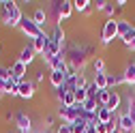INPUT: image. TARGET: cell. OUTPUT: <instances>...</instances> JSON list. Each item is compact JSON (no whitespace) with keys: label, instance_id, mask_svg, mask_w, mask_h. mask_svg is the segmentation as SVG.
<instances>
[{"label":"cell","instance_id":"cell-1","mask_svg":"<svg viewBox=\"0 0 135 133\" xmlns=\"http://www.w3.org/2000/svg\"><path fill=\"white\" fill-rule=\"evenodd\" d=\"M90 54H92V47L79 45V43L71 45L69 49H64V58H66V62H69V69H71L73 73H79L84 66H86Z\"/></svg>","mask_w":135,"mask_h":133},{"label":"cell","instance_id":"cell-2","mask_svg":"<svg viewBox=\"0 0 135 133\" xmlns=\"http://www.w3.org/2000/svg\"><path fill=\"white\" fill-rule=\"evenodd\" d=\"M0 7H2V24L7 28H20V24L24 20V13H22L20 4L13 2V0H2Z\"/></svg>","mask_w":135,"mask_h":133},{"label":"cell","instance_id":"cell-3","mask_svg":"<svg viewBox=\"0 0 135 133\" xmlns=\"http://www.w3.org/2000/svg\"><path fill=\"white\" fill-rule=\"evenodd\" d=\"M81 105L77 103V105H73V107H66V105H58V110H56V114L62 118V122H66V125H73L75 120H79L81 118Z\"/></svg>","mask_w":135,"mask_h":133},{"label":"cell","instance_id":"cell-4","mask_svg":"<svg viewBox=\"0 0 135 133\" xmlns=\"http://www.w3.org/2000/svg\"><path fill=\"white\" fill-rule=\"evenodd\" d=\"M114 39H118V20L116 17H107L101 30V45H109Z\"/></svg>","mask_w":135,"mask_h":133},{"label":"cell","instance_id":"cell-5","mask_svg":"<svg viewBox=\"0 0 135 133\" xmlns=\"http://www.w3.org/2000/svg\"><path fill=\"white\" fill-rule=\"evenodd\" d=\"M20 30H22V35L28 37L30 41H32V39H37V37H41V35H45L43 28L37 26L35 22H32V17H26V15H24V20H22V24H20Z\"/></svg>","mask_w":135,"mask_h":133},{"label":"cell","instance_id":"cell-6","mask_svg":"<svg viewBox=\"0 0 135 133\" xmlns=\"http://www.w3.org/2000/svg\"><path fill=\"white\" fill-rule=\"evenodd\" d=\"M15 118V125H17V131L20 133H32V118L24 112H17L13 116Z\"/></svg>","mask_w":135,"mask_h":133},{"label":"cell","instance_id":"cell-7","mask_svg":"<svg viewBox=\"0 0 135 133\" xmlns=\"http://www.w3.org/2000/svg\"><path fill=\"white\" fill-rule=\"evenodd\" d=\"M45 64L49 66V71H62V73L69 71V62H66L64 54H58V56H54V58H49Z\"/></svg>","mask_w":135,"mask_h":133},{"label":"cell","instance_id":"cell-8","mask_svg":"<svg viewBox=\"0 0 135 133\" xmlns=\"http://www.w3.org/2000/svg\"><path fill=\"white\" fill-rule=\"evenodd\" d=\"M120 133H135V118L127 112H120V120H118Z\"/></svg>","mask_w":135,"mask_h":133},{"label":"cell","instance_id":"cell-9","mask_svg":"<svg viewBox=\"0 0 135 133\" xmlns=\"http://www.w3.org/2000/svg\"><path fill=\"white\" fill-rule=\"evenodd\" d=\"M35 92H37V84H35L32 79L20 82V90H17V97H20V99H32Z\"/></svg>","mask_w":135,"mask_h":133},{"label":"cell","instance_id":"cell-10","mask_svg":"<svg viewBox=\"0 0 135 133\" xmlns=\"http://www.w3.org/2000/svg\"><path fill=\"white\" fill-rule=\"evenodd\" d=\"M9 69H11V77L13 79H17V82H24L26 79V73H28V66L24 64V62H20V60H15L11 66H9Z\"/></svg>","mask_w":135,"mask_h":133},{"label":"cell","instance_id":"cell-11","mask_svg":"<svg viewBox=\"0 0 135 133\" xmlns=\"http://www.w3.org/2000/svg\"><path fill=\"white\" fill-rule=\"evenodd\" d=\"M35 58H37V52L32 49V45H24V47H22V52H20V56H17V60L24 62L26 66H30L32 62H35Z\"/></svg>","mask_w":135,"mask_h":133},{"label":"cell","instance_id":"cell-12","mask_svg":"<svg viewBox=\"0 0 135 133\" xmlns=\"http://www.w3.org/2000/svg\"><path fill=\"white\" fill-rule=\"evenodd\" d=\"M109 112H120V107H122V94L118 92V90H112V97H109V101H107V105H105Z\"/></svg>","mask_w":135,"mask_h":133},{"label":"cell","instance_id":"cell-13","mask_svg":"<svg viewBox=\"0 0 135 133\" xmlns=\"http://www.w3.org/2000/svg\"><path fill=\"white\" fill-rule=\"evenodd\" d=\"M122 75H124L127 86H129V88H135V62H133V60L124 64V71H122Z\"/></svg>","mask_w":135,"mask_h":133},{"label":"cell","instance_id":"cell-14","mask_svg":"<svg viewBox=\"0 0 135 133\" xmlns=\"http://www.w3.org/2000/svg\"><path fill=\"white\" fill-rule=\"evenodd\" d=\"M47 41H49V35H41V37H37V39H32V41H30V45H32V49H35L37 54H41V56H43L45 47H47Z\"/></svg>","mask_w":135,"mask_h":133},{"label":"cell","instance_id":"cell-15","mask_svg":"<svg viewBox=\"0 0 135 133\" xmlns=\"http://www.w3.org/2000/svg\"><path fill=\"white\" fill-rule=\"evenodd\" d=\"M107 86H109L112 90H116L118 86H127L124 75H122V73H107Z\"/></svg>","mask_w":135,"mask_h":133},{"label":"cell","instance_id":"cell-16","mask_svg":"<svg viewBox=\"0 0 135 133\" xmlns=\"http://www.w3.org/2000/svg\"><path fill=\"white\" fill-rule=\"evenodd\" d=\"M49 39H52L54 43H58L62 49H66V45H64V41H66V39H64V30L60 28V24L54 26V30H52V35H49Z\"/></svg>","mask_w":135,"mask_h":133},{"label":"cell","instance_id":"cell-17","mask_svg":"<svg viewBox=\"0 0 135 133\" xmlns=\"http://www.w3.org/2000/svg\"><path fill=\"white\" fill-rule=\"evenodd\" d=\"M71 13H73V2H71V0H62V2H60V9H58L60 22H62V20H69Z\"/></svg>","mask_w":135,"mask_h":133},{"label":"cell","instance_id":"cell-18","mask_svg":"<svg viewBox=\"0 0 135 133\" xmlns=\"http://www.w3.org/2000/svg\"><path fill=\"white\" fill-rule=\"evenodd\" d=\"M112 116H114V112H109L105 105H99V110H97V120H99L101 125H107V122L112 120Z\"/></svg>","mask_w":135,"mask_h":133},{"label":"cell","instance_id":"cell-19","mask_svg":"<svg viewBox=\"0 0 135 133\" xmlns=\"http://www.w3.org/2000/svg\"><path fill=\"white\" fill-rule=\"evenodd\" d=\"M133 28H135V26H133L129 20H118V39H124Z\"/></svg>","mask_w":135,"mask_h":133},{"label":"cell","instance_id":"cell-20","mask_svg":"<svg viewBox=\"0 0 135 133\" xmlns=\"http://www.w3.org/2000/svg\"><path fill=\"white\" fill-rule=\"evenodd\" d=\"M32 22H35L37 26H41L43 32H45V24H47V13H45V9H37L35 13H32Z\"/></svg>","mask_w":135,"mask_h":133},{"label":"cell","instance_id":"cell-21","mask_svg":"<svg viewBox=\"0 0 135 133\" xmlns=\"http://www.w3.org/2000/svg\"><path fill=\"white\" fill-rule=\"evenodd\" d=\"M92 84H94L99 90H105V88H109V86H107V71H103V73H94V77H92Z\"/></svg>","mask_w":135,"mask_h":133},{"label":"cell","instance_id":"cell-22","mask_svg":"<svg viewBox=\"0 0 135 133\" xmlns=\"http://www.w3.org/2000/svg\"><path fill=\"white\" fill-rule=\"evenodd\" d=\"M49 84L58 90V88L64 84V73H62V71H49Z\"/></svg>","mask_w":135,"mask_h":133},{"label":"cell","instance_id":"cell-23","mask_svg":"<svg viewBox=\"0 0 135 133\" xmlns=\"http://www.w3.org/2000/svg\"><path fill=\"white\" fill-rule=\"evenodd\" d=\"M90 4L92 0H73V9H77L79 13H90Z\"/></svg>","mask_w":135,"mask_h":133},{"label":"cell","instance_id":"cell-24","mask_svg":"<svg viewBox=\"0 0 135 133\" xmlns=\"http://www.w3.org/2000/svg\"><path fill=\"white\" fill-rule=\"evenodd\" d=\"M17 90H20V82L11 77V79L7 82V90H4V94H11V97H17Z\"/></svg>","mask_w":135,"mask_h":133},{"label":"cell","instance_id":"cell-25","mask_svg":"<svg viewBox=\"0 0 135 133\" xmlns=\"http://www.w3.org/2000/svg\"><path fill=\"white\" fill-rule=\"evenodd\" d=\"M122 45L129 49V52H135V28L129 32V35H127L124 39H122Z\"/></svg>","mask_w":135,"mask_h":133},{"label":"cell","instance_id":"cell-26","mask_svg":"<svg viewBox=\"0 0 135 133\" xmlns=\"http://www.w3.org/2000/svg\"><path fill=\"white\" fill-rule=\"evenodd\" d=\"M73 133H88V122L84 120V118H79V120H75L73 125Z\"/></svg>","mask_w":135,"mask_h":133},{"label":"cell","instance_id":"cell-27","mask_svg":"<svg viewBox=\"0 0 135 133\" xmlns=\"http://www.w3.org/2000/svg\"><path fill=\"white\" fill-rule=\"evenodd\" d=\"M109 97H112V88H105V90H101V92L97 94V101H99V105H107Z\"/></svg>","mask_w":135,"mask_h":133},{"label":"cell","instance_id":"cell-28","mask_svg":"<svg viewBox=\"0 0 135 133\" xmlns=\"http://www.w3.org/2000/svg\"><path fill=\"white\" fill-rule=\"evenodd\" d=\"M90 64H92L94 73H103V71H105V60H103V58H99V56H97V58H92V62H90Z\"/></svg>","mask_w":135,"mask_h":133},{"label":"cell","instance_id":"cell-29","mask_svg":"<svg viewBox=\"0 0 135 133\" xmlns=\"http://www.w3.org/2000/svg\"><path fill=\"white\" fill-rule=\"evenodd\" d=\"M62 105H66V107H73V105H77V101H75V92H64V97H62V101H60Z\"/></svg>","mask_w":135,"mask_h":133},{"label":"cell","instance_id":"cell-30","mask_svg":"<svg viewBox=\"0 0 135 133\" xmlns=\"http://www.w3.org/2000/svg\"><path fill=\"white\" fill-rule=\"evenodd\" d=\"M75 84H77V88H88V84H90V82H88V77H86V75L79 71V73L75 75Z\"/></svg>","mask_w":135,"mask_h":133},{"label":"cell","instance_id":"cell-31","mask_svg":"<svg viewBox=\"0 0 135 133\" xmlns=\"http://www.w3.org/2000/svg\"><path fill=\"white\" fill-rule=\"evenodd\" d=\"M86 99H88V90H86V88H77V90H75V101H77L79 105L86 101Z\"/></svg>","mask_w":135,"mask_h":133},{"label":"cell","instance_id":"cell-32","mask_svg":"<svg viewBox=\"0 0 135 133\" xmlns=\"http://www.w3.org/2000/svg\"><path fill=\"white\" fill-rule=\"evenodd\" d=\"M56 133H73V127H71V125H66V122H60L58 129H56Z\"/></svg>","mask_w":135,"mask_h":133},{"label":"cell","instance_id":"cell-33","mask_svg":"<svg viewBox=\"0 0 135 133\" xmlns=\"http://www.w3.org/2000/svg\"><path fill=\"white\" fill-rule=\"evenodd\" d=\"M103 11H105V13H107V15H109V17H114V11H116V4H114V2H107V4H105V9H103Z\"/></svg>","mask_w":135,"mask_h":133},{"label":"cell","instance_id":"cell-34","mask_svg":"<svg viewBox=\"0 0 135 133\" xmlns=\"http://www.w3.org/2000/svg\"><path fill=\"white\" fill-rule=\"evenodd\" d=\"M94 129H97V133H109V127H107V125H101V122H99Z\"/></svg>","mask_w":135,"mask_h":133},{"label":"cell","instance_id":"cell-35","mask_svg":"<svg viewBox=\"0 0 135 133\" xmlns=\"http://www.w3.org/2000/svg\"><path fill=\"white\" fill-rule=\"evenodd\" d=\"M94 7H97V11H103L105 9V4H107V0H99V2H92Z\"/></svg>","mask_w":135,"mask_h":133},{"label":"cell","instance_id":"cell-36","mask_svg":"<svg viewBox=\"0 0 135 133\" xmlns=\"http://www.w3.org/2000/svg\"><path fill=\"white\" fill-rule=\"evenodd\" d=\"M43 122H45V127H52V125H54V116H52V114L45 116V120H43Z\"/></svg>","mask_w":135,"mask_h":133},{"label":"cell","instance_id":"cell-37","mask_svg":"<svg viewBox=\"0 0 135 133\" xmlns=\"http://www.w3.org/2000/svg\"><path fill=\"white\" fill-rule=\"evenodd\" d=\"M114 4H116V9H122L127 4V0H118V2H114Z\"/></svg>","mask_w":135,"mask_h":133},{"label":"cell","instance_id":"cell-38","mask_svg":"<svg viewBox=\"0 0 135 133\" xmlns=\"http://www.w3.org/2000/svg\"><path fill=\"white\" fill-rule=\"evenodd\" d=\"M39 82H43V71L37 73V79H35V84H39Z\"/></svg>","mask_w":135,"mask_h":133},{"label":"cell","instance_id":"cell-39","mask_svg":"<svg viewBox=\"0 0 135 133\" xmlns=\"http://www.w3.org/2000/svg\"><path fill=\"white\" fill-rule=\"evenodd\" d=\"M88 133H97V129L94 127H88Z\"/></svg>","mask_w":135,"mask_h":133},{"label":"cell","instance_id":"cell-40","mask_svg":"<svg viewBox=\"0 0 135 133\" xmlns=\"http://www.w3.org/2000/svg\"><path fill=\"white\" fill-rule=\"evenodd\" d=\"M109 133H120V129H116V131H109Z\"/></svg>","mask_w":135,"mask_h":133}]
</instances>
